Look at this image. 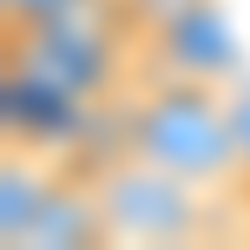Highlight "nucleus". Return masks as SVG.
<instances>
[{
    "label": "nucleus",
    "instance_id": "20e7f679",
    "mask_svg": "<svg viewBox=\"0 0 250 250\" xmlns=\"http://www.w3.org/2000/svg\"><path fill=\"white\" fill-rule=\"evenodd\" d=\"M26 244L40 250H73V244H112V224H105V204H99V185L86 171H60L53 198L40 204Z\"/></svg>",
    "mask_w": 250,
    "mask_h": 250
},
{
    "label": "nucleus",
    "instance_id": "39448f33",
    "mask_svg": "<svg viewBox=\"0 0 250 250\" xmlns=\"http://www.w3.org/2000/svg\"><path fill=\"white\" fill-rule=\"evenodd\" d=\"M53 185H60V171H53L40 151L7 145V158H0V237H7L13 250L26 244V230H33L40 204L53 198Z\"/></svg>",
    "mask_w": 250,
    "mask_h": 250
},
{
    "label": "nucleus",
    "instance_id": "6e6552de",
    "mask_svg": "<svg viewBox=\"0 0 250 250\" xmlns=\"http://www.w3.org/2000/svg\"><path fill=\"white\" fill-rule=\"evenodd\" d=\"M237 217H244V224H250V178H244V185H237Z\"/></svg>",
    "mask_w": 250,
    "mask_h": 250
},
{
    "label": "nucleus",
    "instance_id": "f03ea898",
    "mask_svg": "<svg viewBox=\"0 0 250 250\" xmlns=\"http://www.w3.org/2000/svg\"><path fill=\"white\" fill-rule=\"evenodd\" d=\"M7 66L33 73L40 86L66 92L79 105H105L138 86L145 53H138V26L125 20L119 0H86L73 13H53L40 26L7 33Z\"/></svg>",
    "mask_w": 250,
    "mask_h": 250
},
{
    "label": "nucleus",
    "instance_id": "423d86ee",
    "mask_svg": "<svg viewBox=\"0 0 250 250\" xmlns=\"http://www.w3.org/2000/svg\"><path fill=\"white\" fill-rule=\"evenodd\" d=\"M73 7H86V0H0V26L20 33V26H40L53 13H73Z\"/></svg>",
    "mask_w": 250,
    "mask_h": 250
},
{
    "label": "nucleus",
    "instance_id": "f257e3e1",
    "mask_svg": "<svg viewBox=\"0 0 250 250\" xmlns=\"http://www.w3.org/2000/svg\"><path fill=\"white\" fill-rule=\"evenodd\" d=\"M132 158L211 198H237L244 158H237V125H230V92H217V79L145 73L132 86Z\"/></svg>",
    "mask_w": 250,
    "mask_h": 250
},
{
    "label": "nucleus",
    "instance_id": "0eeeda50",
    "mask_svg": "<svg viewBox=\"0 0 250 250\" xmlns=\"http://www.w3.org/2000/svg\"><path fill=\"white\" fill-rule=\"evenodd\" d=\"M230 125H237V158L250 178V79H230Z\"/></svg>",
    "mask_w": 250,
    "mask_h": 250
},
{
    "label": "nucleus",
    "instance_id": "7ed1b4c3",
    "mask_svg": "<svg viewBox=\"0 0 250 250\" xmlns=\"http://www.w3.org/2000/svg\"><path fill=\"white\" fill-rule=\"evenodd\" d=\"M92 185H99L112 244L119 237H132V244H191V237H204V230H217L211 204H224V198H211V191L185 185V178L158 171V165L132 158V151L112 158Z\"/></svg>",
    "mask_w": 250,
    "mask_h": 250
}]
</instances>
